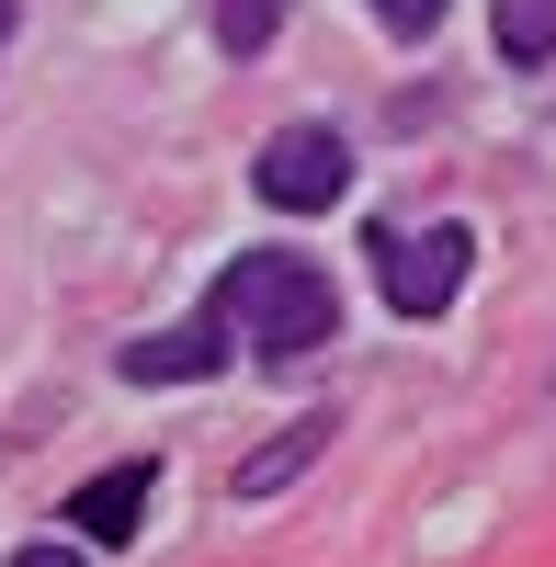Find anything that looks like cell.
<instances>
[{"instance_id": "1", "label": "cell", "mask_w": 556, "mask_h": 567, "mask_svg": "<svg viewBox=\"0 0 556 567\" xmlns=\"http://www.w3.org/2000/svg\"><path fill=\"white\" fill-rule=\"evenodd\" d=\"M205 318H216L239 352H261V363H307V352L341 329V284L318 272V261H296V250H239V261L216 272Z\"/></svg>"}, {"instance_id": "9", "label": "cell", "mask_w": 556, "mask_h": 567, "mask_svg": "<svg viewBox=\"0 0 556 567\" xmlns=\"http://www.w3.org/2000/svg\"><path fill=\"white\" fill-rule=\"evenodd\" d=\"M375 23H387V34H398V45H421V34H432V23H443V0H375Z\"/></svg>"}, {"instance_id": "6", "label": "cell", "mask_w": 556, "mask_h": 567, "mask_svg": "<svg viewBox=\"0 0 556 567\" xmlns=\"http://www.w3.org/2000/svg\"><path fill=\"white\" fill-rule=\"evenodd\" d=\"M318 454H330V409H307V420H296V432L272 443V454H250V465H239V499H272V488H296Z\"/></svg>"}, {"instance_id": "2", "label": "cell", "mask_w": 556, "mask_h": 567, "mask_svg": "<svg viewBox=\"0 0 556 567\" xmlns=\"http://www.w3.org/2000/svg\"><path fill=\"white\" fill-rule=\"evenodd\" d=\"M466 261H477V239L454 216L421 227V239H409V227H375V284H387L398 318H443L454 296H466Z\"/></svg>"}, {"instance_id": "8", "label": "cell", "mask_w": 556, "mask_h": 567, "mask_svg": "<svg viewBox=\"0 0 556 567\" xmlns=\"http://www.w3.org/2000/svg\"><path fill=\"white\" fill-rule=\"evenodd\" d=\"M285 12H296V0H205V23H216L227 58H261V45L285 34Z\"/></svg>"}, {"instance_id": "10", "label": "cell", "mask_w": 556, "mask_h": 567, "mask_svg": "<svg viewBox=\"0 0 556 567\" xmlns=\"http://www.w3.org/2000/svg\"><path fill=\"white\" fill-rule=\"evenodd\" d=\"M0 45H12V0H0Z\"/></svg>"}, {"instance_id": "7", "label": "cell", "mask_w": 556, "mask_h": 567, "mask_svg": "<svg viewBox=\"0 0 556 567\" xmlns=\"http://www.w3.org/2000/svg\"><path fill=\"white\" fill-rule=\"evenodd\" d=\"M488 34L512 69H545L556 58V0H488Z\"/></svg>"}, {"instance_id": "5", "label": "cell", "mask_w": 556, "mask_h": 567, "mask_svg": "<svg viewBox=\"0 0 556 567\" xmlns=\"http://www.w3.org/2000/svg\"><path fill=\"white\" fill-rule=\"evenodd\" d=\"M148 488H159V465H148V454L103 465V477L69 499V534H91V545H136V523H148Z\"/></svg>"}, {"instance_id": "3", "label": "cell", "mask_w": 556, "mask_h": 567, "mask_svg": "<svg viewBox=\"0 0 556 567\" xmlns=\"http://www.w3.org/2000/svg\"><path fill=\"white\" fill-rule=\"evenodd\" d=\"M250 182H261L272 216H330V205L352 194V148H341L330 125H272L261 159H250Z\"/></svg>"}, {"instance_id": "4", "label": "cell", "mask_w": 556, "mask_h": 567, "mask_svg": "<svg viewBox=\"0 0 556 567\" xmlns=\"http://www.w3.org/2000/svg\"><path fill=\"white\" fill-rule=\"evenodd\" d=\"M227 352V329L216 318H182V329H148V341H125V386H194V374H216Z\"/></svg>"}]
</instances>
